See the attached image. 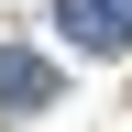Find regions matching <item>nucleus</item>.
Returning <instances> with one entry per match:
<instances>
[{"mask_svg":"<svg viewBox=\"0 0 132 132\" xmlns=\"http://www.w3.org/2000/svg\"><path fill=\"white\" fill-rule=\"evenodd\" d=\"M66 99V66L33 55V44H0V121H33V110H55Z\"/></svg>","mask_w":132,"mask_h":132,"instance_id":"nucleus-1","label":"nucleus"},{"mask_svg":"<svg viewBox=\"0 0 132 132\" xmlns=\"http://www.w3.org/2000/svg\"><path fill=\"white\" fill-rule=\"evenodd\" d=\"M77 55H132V0H55Z\"/></svg>","mask_w":132,"mask_h":132,"instance_id":"nucleus-2","label":"nucleus"}]
</instances>
